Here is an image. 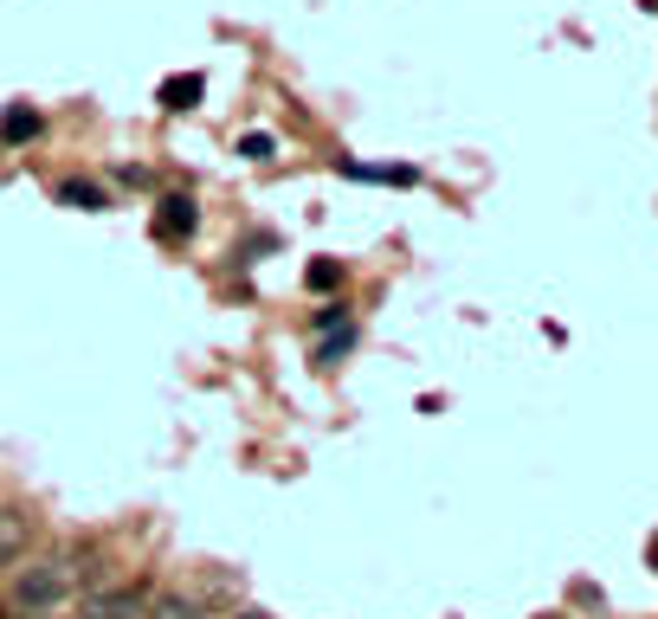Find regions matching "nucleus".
<instances>
[{
  "label": "nucleus",
  "mask_w": 658,
  "mask_h": 619,
  "mask_svg": "<svg viewBox=\"0 0 658 619\" xmlns=\"http://www.w3.org/2000/svg\"><path fill=\"white\" fill-rule=\"evenodd\" d=\"M72 594V575L59 568V561H39V568H20V581H13V600L20 607H33V613H45V607H59Z\"/></svg>",
  "instance_id": "nucleus-1"
},
{
  "label": "nucleus",
  "mask_w": 658,
  "mask_h": 619,
  "mask_svg": "<svg viewBox=\"0 0 658 619\" xmlns=\"http://www.w3.org/2000/svg\"><path fill=\"white\" fill-rule=\"evenodd\" d=\"M194 226H201L194 200H187V194H168V200H162V214H155V233H162V239H187Z\"/></svg>",
  "instance_id": "nucleus-2"
},
{
  "label": "nucleus",
  "mask_w": 658,
  "mask_h": 619,
  "mask_svg": "<svg viewBox=\"0 0 658 619\" xmlns=\"http://www.w3.org/2000/svg\"><path fill=\"white\" fill-rule=\"evenodd\" d=\"M201 91H207V84H201V72L168 78V84H162V110H194V104H201Z\"/></svg>",
  "instance_id": "nucleus-3"
},
{
  "label": "nucleus",
  "mask_w": 658,
  "mask_h": 619,
  "mask_svg": "<svg viewBox=\"0 0 658 619\" xmlns=\"http://www.w3.org/2000/svg\"><path fill=\"white\" fill-rule=\"evenodd\" d=\"M59 200L78 207V214H97V207H104V187L97 182H59Z\"/></svg>",
  "instance_id": "nucleus-4"
},
{
  "label": "nucleus",
  "mask_w": 658,
  "mask_h": 619,
  "mask_svg": "<svg viewBox=\"0 0 658 619\" xmlns=\"http://www.w3.org/2000/svg\"><path fill=\"white\" fill-rule=\"evenodd\" d=\"M0 136H7V143H33L39 116H33V110H7V116H0Z\"/></svg>",
  "instance_id": "nucleus-5"
},
{
  "label": "nucleus",
  "mask_w": 658,
  "mask_h": 619,
  "mask_svg": "<svg viewBox=\"0 0 658 619\" xmlns=\"http://www.w3.org/2000/svg\"><path fill=\"white\" fill-rule=\"evenodd\" d=\"M349 342H356V329H349V323L323 329V349H317V362H342V355H349Z\"/></svg>",
  "instance_id": "nucleus-6"
},
{
  "label": "nucleus",
  "mask_w": 658,
  "mask_h": 619,
  "mask_svg": "<svg viewBox=\"0 0 658 619\" xmlns=\"http://www.w3.org/2000/svg\"><path fill=\"white\" fill-rule=\"evenodd\" d=\"M336 285H342V265L317 258V265H310V291H336Z\"/></svg>",
  "instance_id": "nucleus-7"
},
{
  "label": "nucleus",
  "mask_w": 658,
  "mask_h": 619,
  "mask_svg": "<svg viewBox=\"0 0 658 619\" xmlns=\"http://www.w3.org/2000/svg\"><path fill=\"white\" fill-rule=\"evenodd\" d=\"M239 155H246V162H271V155H278V143H271V136H246V143H239Z\"/></svg>",
  "instance_id": "nucleus-8"
},
{
  "label": "nucleus",
  "mask_w": 658,
  "mask_h": 619,
  "mask_svg": "<svg viewBox=\"0 0 658 619\" xmlns=\"http://www.w3.org/2000/svg\"><path fill=\"white\" fill-rule=\"evenodd\" d=\"M148 619H201V607H187V600H162Z\"/></svg>",
  "instance_id": "nucleus-9"
},
{
  "label": "nucleus",
  "mask_w": 658,
  "mask_h": 619,
  "mask_svg": "<svg viewBox=\"0 0 658 619\" xmlns=\"http://www.w3.org/2000/svg\"><path fill=\"white\" fill-rule=\"evenodd\" d=\"M239 619H271V613H239Z\"/></svg>",
  "instance_id": "nucleus-10"
},
{
  "label": "nucleus",
  "mask_w": 658,
  "mask_h": 619,
  "mask_svg": "<svg viewBox=\"0 0 658 619\" xmlns=\"http://www.w3.org/2000/svg\"><path fill=\"white\" fill-rule=\"evenodd\" d=\"M652 568H658V543H652Z\"/></svg>",
  "instance_id": "nucleus-11"
}]
</instances>
